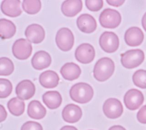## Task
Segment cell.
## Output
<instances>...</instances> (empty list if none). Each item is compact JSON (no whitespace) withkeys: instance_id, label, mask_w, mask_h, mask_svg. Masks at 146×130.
<instances>
[{"instance_id":"3957f363","label":"cell","mask_w":146,"mask_h":130,"mask_svg":"<svg viewBox=\"0 0 146 130\" xmlns=\"http://www.w3.org/2000/svg\"><path fill=\"white\" fill-rule=\"evenodd\" d=\"M144 60V53L141 49H132L121 55V63L123 67L132 69L139 66Z\"/></svg>"},{"instance_id":"8fae6325","label":"cell","mask_w":146,"mask_h":130,"mask_svg":"<svg viewBox=\"0 0 146 130\" xmlns=\"http://www.w3.org/2000/svg\"><path fill=\"white\" fill-rule=\"evenodd\" d=\"M35 87L34 83L29 80H24L19 82L16 88L15 93L18 99L27 100L34 95Z\"/></svg>"},{"instance_id":"f546056e","label":"cell","mask_w":146,"mask_h":130,"mask_svg":"<svg viewBox=\"0 0 146 130\" xmlns=\"http://www.w3.org/2000/svg\"><path fill=\"white\" fill-rule=\"evenodd\" d=\"M21 130H43V128L38 122L29 121L22 125Z\"/></svg>"},{"instance_id":"4fadbf2b","label":"cell","mask_w":146,"mask_h":130,"mask_svg":"<svg viewBox=\"0 0 146 130\" xmlns=\"http://www.w3.org/2000/svg\"><path fill=\"white\" fill-rule=\"evenodd\" d=\"M76 25L79 29L85 33L94 32L97 27L95 19L89 14H83L76 19Z\"/></svg>"},{"instance_id":"277c9868","label":"cell","mask_w":146,"mask_h":130,"mask_svg":"<svg viewBox=\"0 0 146 130\" xmlns=\"http://www.w3.org/2000/svg\"><path fill=\"white\" fill-rule=\"evenodd\" d=\"M99 22L105 28L114 29L120 23L121 17L120 13L112 9H106L100 14Z\"/></svg>"},{"instance_id":"83f0119b","label":"cell","mask_w":146,"mask_h":130,"mask_svg":"<svg viewBox=\"0 0 146 130\" xmlns=\"http://www.w3.org/2000/svg\"><path fill=\"white\" fill-rule=\"evenodd\" d=\"M12 84L7 79L0 78V99L7 97L11 93Z\"/></svg>"},{"instance_id":"1f68e13d","label":"cell","mask_w":146,"mask_h":130,"mask_svg":"<svg viewBox=\"0 0 146 130\" xmlns=\"http://www.w3.org/2000/svg\"><path fill=\"white\" fill-rule=\"evenodd\" d=\"M7 113L5 107L0 104V123L5 121L7 117Z\"/></svg>"},{"instance_id":"2e32d148","label":"cell","mask_w":146,"mask_h":130,"mask_svg":"<svg viewBox=\"0 0 146 130\" xmlns=\"http://www.w3.org/2000/svg\"><path fill=\"white\" fill-rule=\"evenodd\" d=\"M21 1L19 0H4L1 5L2 13L10 17H17L22 13L20 6Z\"/></svg>"},{"instance_id":"d6a6232c","label":"cell","mask_w":146,"mask_h":130,"mask_svg":"<svg viewBox=\"0 0 146 130\" xmlns=\"http://www.w3.org/2000/svg\"><path fill=\"white\" fill-rule=\"evenodd\" d=\"M125 1L124 0H121V1H119V0H114V1H112V0H107V2L108 3V4H109L110 5L113 6H115V7H119L121 5H122L124 3Z\"/></svg>"},{"instance_id":"e0dca14e","label":"cell","mask_w":146,"mask_h":130,"mask_svg":"<svg viewBox=\"0 0 146 130\" xmlns=\"http://www.w3.org/2000/svg\"><path fill=\"white\" fill-rule=\"evenodd\" d=\"M51 62L50 55L44 50H39L36 52L32 59L31 65L36 70H42L48 67Z\"/></svg>"},{"instance_id":"4dcf8cb0","label":"cell","mask_w":146,"mask_h":130,"mask_svg":"<svg viewBox=\"0 0 146 130\" xmlns=\"http://www.w3.org/2000/svg\"><path fill=\"white\" fill-rule=\"evenodd\" d=\"M137 120L142 123L146 124V105L142 107L137 113Z\"/></svg>"},{"instance_id":"d590c367","label":"cell","mask_w":146,"mask_h":130,"mask_svg":"<svg viewBox=\"0 0 146 130\" xmlns=\"http://www.w3.org/2000/svg\"><path fill=\"white\" fill-rule=\"evenodd\" d=\"M60 130H78L77 128L74 126L65 125Z\"/></svg>"},{"instance_id":"52a82bcc","label":"cell","mask_w":146,"mask_h":130,"mask_svg":"<svg viewBox=\"0 0 146 130\" xmlns=\"http://www.w3.org/2000/svg\"><path fill=\"white\" fill-rule=\"evenodd\" d=\"M32 50L31 43L24 38L17 40L12 46V52L14 56L21 60L28 58L31 54Z\"/></svg>"},{"instance_id":"ffe728a7","label":"cell","mask_w":146,"mask_h":130,"mask_svg":"<svg viewBox=\"0 0 146 130\" xmlns=\"http://www.w3.org/2000/svg\"><path fill=\"white\" fill-rule=\"evenodd\" d=\"M60 72L65 80L73 81L79 78L81 74V69L75 63L67 62L62 66Z\"/></svg>"},{"instance_id":"7a4b0ae2","label":"cell","mask_w":146,"mask_h":130,"mask_svg":"<svg viewBox=\"0 0 146 130\" xmlns=\"http://www.w3.org/2000/svg\"><path fill=\"white\" fill-rule=\"evenodd\" d=\"M71 99L80 104L89 102L94 96L92 86L86 82H78L72 86L70 90Z\"/></svg>"},{"instance_id":"484cf974","label":"cell","mask_w":146,"mask_h":130,"mask_svg":"<svg viewBox=\"0 0 146 130\" xmlns=\"http://www.w3.org/2000/svg\"><path fill=\"white\" fill-rule=\"evenodd\" d=\"M14 69V64L10 58L5 57L0 58V76H9Z\"/></svg>"},{"instance_id":"ba28073f","label":"cell","mask_w":146,"mask_h":130,"mask_svg":"<svg viewBox=\"0 0 146 130\" xmlns=\"http://www.w3.org/2000/svg\"><path fill=\"white\" fill-rule=\"evenodd\" d=\"M104 115L110 119L119 117L123 112L121 103L117 99L110 98L105 101L103 106Z\"/></svg>"},{"instance_id":"6da1fadb","label":"cell","mask_w":146,"mask_h":130,"mask_svg":"<svg viewBox=\"0 0 146 130\" xmlns=\"http://www.w3.org/2000/svg\"><path fill=\"white\" fill-rule=\"evenodd\" d=\"M114 70L113 61L108 57H103L96 62L94 68L93 74L97 81L103 82L110 78Z\"/></svg>"},{"instance_id":"f1b7e54d","label":"cell","mask_w":146,"mask_h":130,"mask_svg":"<svg viewBox=\"0 0 146 130\" xmlns=\"http://www.w3.org/2000/svg\"><path fill=\"white\" fill-rule=\"evenodd\" d=\"M85 4L89 10L91 11H98L103 7V1L102 0H87L85 1Z\"/></svg>"},{"instance_id":"603a6c76","label":"cell","mask_w":146,"mask_h":130,"mask_svg":"<svg viewBox=\"0 0 146 130\" xmlns=\"http://www.w3.org/2000/svg\"><path fill=\"white\" fill-rule=\"evenodd\" d=\"M16 32V26L10 20L0 19V38L2 40L11 38Z\"/></svg>"},{"instance_id":"5b68a950","label":"cell","mask_w":146,"mask_h":130,"mask_svg":"<svg viewBox=\"0 0 146 130\" xmlns=\"http://www.w3.org/2000/svg\"><path fill=\"white\" fill-rule=\"evenodd\" d=\"M55 42L59 49L64 52L69 51L74 45V34L68 28L62 27L56 33Z\"/></svg>"},{"instance_id":"d4e9b609","label":"cell","mask_w":146,"mask_h":130,"mask_svg":"<svg viewBox=\"0 0 146 130\" xmlns=\"http://www.w3.org/2000/svg\"><path fill=\"white\" fill-rule=\"evenodd\" d=\"M23 10L29 14L38 13L41 9V2L39 0H24L22 2Z\"/></svg>"},{"instance_id":"4316f807","label":"cell","mask_w":146,"mask_h":130,"mask_svg":"<svg viewBox=\"0 0 146 130\" xmlns=\"http://www.w3.org/2000/svg\"><path fill=\"white\" fill-rule=\"evenodd\" d=\"M132 81L137 87L146 89V70L139 69L136 71L132 76Z\"/></svg>"},{"instance_id":"9c48e42d","label":"cell","mask_w":146,"mask_h":130,"mask_svg":"<svg viewBox=\"0 0 146 130\" xmlns=\"http://www.w3.org/2000/svg\"><path fill=\"white\" fill-rule=\"evenodd\" d=\"M143 101L144 96L143 93L136 89L128 90L124 97V103L125 107L132 111L138 109L142 105Z\"/></svg>"},{"instance_id":"ac0fdd59","label":"cell","mask_w":146,"mask_h":130,"mask_svg":"<svg viewBox=\"0 0 146 130\" xmlns=\"http://www.w3.org/2000/svg\"><path fill=\"white\" fill-rule=\"evenodd\" d=\"M82 7L83 3L80 0H67L62 3L61 10L65 16L72 17L82 10Z\"/></svg>"},{"instance_id":"836d02e7","label":"cell","mask_w":146,"mask_h":130,"mask_svg":"<svg viewBox=\"0 0 146 130\" xmlns=\"http://www.w3.org/2000/svg\"><path fill=\"white\" fill-rule=\"evenodd\" d=\"M141 24H142V26H143V29L146 31V12L144 13V14L143 15V16L142 17Z\"/></svg>"},{"instance_id":"8992f818","label":"cell","mask_w":146,"mask_h":130,"mask_svg":"<svg viewBox=\"0 0 146 130\" xmlns=\"http://www.w3.org/2000/svg\"><path fill=\"white\" fill-rule=\"evenodd\" d=\"M99 45L105 52L108 53H113L119 48V38L112 31H104L99 38Z\"/></svg>"},{"instance_id":"d6986e66","label":"cell","mask_w":146,"mask_h":130,"mask_svg":"<svg viewBox=\"0 0 146 130\" xmlns=\"http://www.w3.org/2000/svg\"><path fill=\"white\" fill-rule=\"evenodd\" d=\"M59 81V77L58 74L51 70L42 72L39 77V83L45 88H55L58 85Z\"/></svg>"},{"instance_id":"e575fe53","label":"cell","mask_w":146,"mask_h":130,"mask_svg":"<svg viewBox=\"0 0 146 130\" xmlns=\"http://www.w3.org/2000/svg\"><path fill=\"white\" fill-rule=\"evenodd\" d=\"M108 130H126V129L121 125H113L110 127Z\"/></svg>"},{"instance_id":"cb8c5ba5","label":"cell","mask_w":146,"mask_h":130,"mask_svg":"<svg viewBox=\"0 0 146 130\" xmlns=\"http://www.w3.org/2000/svg\"><path fill=\"white\" fill-rule=\"evenodd\" d=\"M7 108L14 116H19L25 111V104L24 101L18 97H13L7 103Z\"/></svg>"},{"instance_id":"5bb4252c","label":"cell","mask_w":146,"mask_h":130,"mask_svg":"<svg viewBox=\"0 0 146 130\" xmlns=\"http://www.w3.org/2000/svg\"><path fill=\"white\" fill-rule=\"evenodd\" d=\"M144 40V34L138 27L133 26L128 29L124 34L125 43L130 46H137L141 44Z\"/></svg>"},{"instance_id":"44dd1931","label":"cell","mask_w":146,"mask_h":130,"mask_svg":"<svg viewBox=\"0 0 146 130\" xmlns=\"http://www.w3.org/2000/svg\"><path fill=\"white\" fill-rule=\"evenodd\" d=\"M42 100L49 109H55L61 105L62 98L58 91L52 90L44 93L42 96Z\"/></svg>"},{"instance_id":"30bf717a","label":"cell","mask_w":146,"mask_h":130,"mask_svg":"<svg viewBox=\"0 0 146 130\" xmlns=\"http://www.w3.org/2000/svg\"><path fill=\"white\" fill-rule=\"evenodd\" d=\"M95 56L94 47L90 44L84 43L80 44L75 50V57L78 61L82 64L91 62Z\"/></svg>"},{"instance_id":"9a60e30c","label":"cell","mask_w":146,"mask_h":130,"mask_svg":"<svg viewBox=\"0 0 146 130\" xmlns=\"http://www.w3.org/2000/svg\"><path fill=\"white\" fill-rule=\"evenodd\" d=\"M62 115L65 121L69 123H74L80 119L82 116V111L78 105L69 104L63 108Z\"/></svg>"},{"instance_id":"7402d4cb","label":"cell","mask_w":146,"mask_h":130,"mask_svg":"<svg viewBox=\"0 0 146 130\" xmlns=\"http://www.w3.org/2000/svg\"><path fill=\"white\" fill-rule=\"evenodd\" d=\"M27 114L32 119L39 120L45 116L46 109L40 102L38 100H33L28 105Z\"/></svg>"},{"instance_id":"7c38bea8","label":"cell","mask_w":146,"mask_h":130,"mask_svg":"<svg viewBox=\"0 0 146 130\" xmlns=\"http://www.w3.org/2000/svg\"><path fill=\"white\" fill-rule=\"evenodd\" d=\"M25 36L27 40L35 44L42 42L45 37V32L42 26L36 23L29 25L25 30Z\"/></svg>"}]
</instances>
